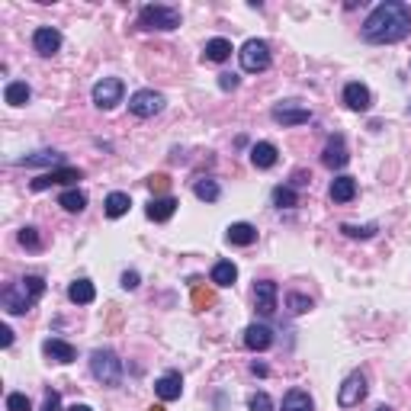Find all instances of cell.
Here are the masks:
<instances>
[{"mask_svg":"<svg viewBox=\"0 0 411 411\" xmlns=\"http://www.w3.org/2000/svg\"><path fill=\"white\" fill-rule=\"evenodd\" d=\"M148 411H164V408H148Z\"/></svg>","mask_w":411,"mask_h":411,"instance_id":"44","label":"cell"},{"mask_svg":"<svg viewBox=\"0 0 411 411\" xmlns=\"http://www.w3.org/2000/svg\"><path fill=\"white\" fill-rule=\"evenodd\" d=\"M129 110L135 112V116H141V119L158 116V112L164 110V97H161L158 90H135V94L129 97Z\"/></svg>","mask_w":411,"mask_h":411,"instance_id":"8","label":"cell"},{"mask_svg":"<svg viewBox=\"0 0 411 411\" xmlns=\"http://www.w3.org/2000/svg\"><path fill=\"white\" fill-rule=\"evenodd\" d=\"M238 58H241V68L248 74H261V71L270 68V46L263 39H248L241 52H238Z\"/></svg>","mask_w":411,"mask_h":411,"instance_id":"5","label":"cell"},{"mask_svg":"<svg viewBox=\"0 0 411 411\" xmlns=\"http://www.w3.org/2000/svg\"><path fill=\"white\" fill-rule=\"evenodd\" d=\"M32 48H36L39 55H55L58 48H61V32L52 26H39L36 32H32Z\"/></svg>","mask_w":411,"mask_h":411,"instance_id":"12","label":"cell"},{"mask_svg":"<svg viewBox=\"0 0 411 411\" xmlns=\"http://www.w3.org/2000/svg\"><path fill=\"white\" fill-rule=\"evenodd\" d=\"M251 411H273V399L267 392H254L251 395Z\"/></svg>","mask_w":411,"mask_h":411,"instance_id":"36","label":"cell"},{"mask_svg":"<svg viewBox=\"0 0 411 411\" xmlns=\"http://www.w3.org/2000/svg\"><path fill=\"white\" fill-rule=\"evenodd\" d=\"M193 193H197V199H203V203H215V199L222 197V190H219V183L209 177L197 180V187H193Z\"/></svg>","mask_w":411,"mask_h":411,"instance_id":"29","label":"cell"},{"mask_svg":"<svg viewBox=\"0 0 411 411\" xmlns=\"http://www.w3.org/2000/svg\"><path fill=\"white\" fill-rule=\"evenodd\" d=\"M0 334H3V337H0V344H3V347H10V344H13V331H10L7 325L0 328Z\"/></svg>","mask_w":411,"mask_h":411,"instance_id":"41","label":"cell"},{"mask_svg":"<svg viewBox=\"0 0 411 411\" xmlns=\"http://www.w3.org/2000/svg\"><path fill=\"white\" fill-rule=\"evenodd\" d=\"M145 212H148L151 222H168L170 215L177 212V199H174V197H154Z\"/></svg>","mask_w":411,"mask_h":411,"instance_id":"18","label":"cell"},{"mask_svg":"<svg viewBox=\"0 0 411 411\" xmlns=\"http://www.w3.org/2000/svg\"><path fill=\"white\" fill-rule=\"evenodd\" d=\"M232 244H238V248H248V244L257 241V228H254L251 222H234L228 225V234H225Z\"/></svg>","mask_w":411,"mask_h":411,"instance_id":"20","label":"cell"},{"mask_svg":"<svg viewBox=\"0 0 411 411\" xmlns=\"http://www.w3.org/2000/svg\"><path fill=\"white\" fill-rule=\"evenodd\" d=\"M209 277H212L215 286H232V283L238 280V267H234L232 261H219L212 267V273H209Z\"/></svg>","mask_w":411,"mask_h":411,"instance_id":"26","label":"cell"},{"mask_svg":"<svg viewBox=\"0 0 411 411\" xmlns=\"http://www.w3.org/2000/svg\"><path fill=\"white\" fill-rule=\"evenodd\" d=\"M68 299L77 302V305H90V302L97 299V290L90 280H74L71 286H68Z\"/></svg>","mask_w":411,"mask_h":411,"instance_id":"21","label":"cell"},{"mask_svg":"<svg viewBox=\"0 0 411 411\" xmlns=\"http://www.w3.org/2000/svg\"><path fill=\"white\" fill-rule=\"evenodd\" d=\"M366 399V376L363 373H350L344 379V385L337 389V405L341 408H354Z\"/></svg>","mask_w":411,"mask_h":411,"instance_id":"6","label":"cell"},{"mask_svg":"<svg viewBox=\"0 0 411 411\" xmlns=\"http://www.w3.org/2000/svg\"><path fill=\"white\" fill-rule=\"evenodd\" d=\"M122 94H126V87L119 77H103L94 84V103L100 110H112L116 103H122Z\"/></svg>","mask_w":411,"mask_h":411,"instance_id":"7","label":"cell"},{"mask_svg":"<svg viewBox=\"0 0 411 411\" xmlns=\"http://www.w3.org/2000/svg\"><path fill=\"white\" fill-rule=\"evenodd\" d=\"M411 32V7L402 0H385L366 17L363 39L373 46H392Z\"/></svg>","mask_w":411,"mask_h":411,"instance_id":"1","label":"cell"},{"mask_svg":"<svg viewBox=\"0 0 411 411\" xmlns=\"http://www.w3.org/2000/svg\"><path fill=\"white\" fill-rule=\"evenodd\" d=\"M344 103L350 106V110H357V112H363V110H370V103H373V97H370V90H366L363 84H347L344 87Z\"/></svg>","mask_w":411,"mask_h":411,"instance_id":"19","label":"cell"},{"mask_svg":"<svg viewBox=\"0 0 411 411\" xmlns=\"http://www.w3.org/2000/svg\"><path fill=\"white\" fill-rule=\"evenodd\" d=\"M277 296H280L277 283H270V280L257 283V286H254V305H257V312H261V315H273V312H277Z\"/></svg>","mask_w":411,"mask_h":411,"instance_id":"11","label":"cell"},{"mask_svg":"<svg viewBox=\"0 0 411 411\" xmlns=\"http://www.w3.org/2000/svg\"><path fill=\"white\" fill-rule=\"evenodd\" d=\"M42 350H46V357L58 360V363H71V360H77L74 344H68V341H61V337H48L46 344H42Z\"/></svg>","mask_w":411,"mask_h":411,"instance_id":"16","label":"cell"},{"mask_svg":"<svg viewBox=\"0 0 411 411\" xmlns=\"http://www.w3.org/2000/svg\"><path fill=\"white\" fill-rule=\"evenodd\" d=\"M19 244H23V248H29V251H39V248H42L36 228H23V232H19Z\"/></svg>","mask_w":411,"mask_h":411,"instance_id":"35","label":"cell"},{"mask_svg":"<svg viewBox=\"0 0 411 411\" xmlns=\"http://www.w3.org/2000/svg\"><path fill=\"white\" fill-rule=\"evenodd\" d=\"M139 26L141 29H177L180 26V10L164 7V3H148L139 10Z\"/></svg>","mask_w":411,"mask_h":411,"instance_id":"3","label":"cell"},{"mask_svg":"<svg viewBox=\"0 0 411 411\" xmlns=\"http://www.w3.org/2000/svg\"><path fill=\"white\" fill-rule=\"evenodd\" d=\"M90 373H94L103 385H119L122 383V360L112 354V350H94V357H90Z\"/></svg>","mask_w":411,"mask_h":411,"instance_id":"4","label":"cell"},{"mask_svg":"<svg viewBox=\"0 0 411 411\" xmlns=\"http://www.w3.org/2000/svg\"><path fill=\"white\" fill-rule=\"evenodd\" d=\"M273 344V331L267 325H248L244 328V347L248 350H267Z\"/></svg>","mask_w":411,"mask_h":411,"instance_id":"14","label":"cell"},{"mask_svg":"<svg viewBox=\"0 0 411 411\" xmlns=\"http://www.w3.org/2000/svg\"><path fill=\"white\" fill-rule=\"evenodd\" d=\"M7 411H32V402H29V395H23V392H10V395H7Z\"/></svg>","mask_w":411,"mask_h":411,"instance_id":"33","label":"cell"},{"mask_svg":"<svg viewBox=\"0 0 411 411\" xmlns=\"http://www.w3.org/2000/svg\"><path fill=\"white\" fill-rule=\"evenodd\" d=\"M129 206H132L129 193H110V197H106V215H110V219H119V215L129 212Z\"/></svg>","mask_w":411,"mask_h":411,"instance_id":"28","label":"cell"},{"mask_svg":"<svg viewBox=\"0 0 411 411\" xmlns=\"http://www.w3.org/2000/svg\"><path fill=\"white\" fill-rule=\"evenodd\" d=\"M341 232H344L347 238H373L376 225H341Z\"/></svg>","mask_w":411,"mask_h":411,"instance_id":"32","label":"cell"},{"mask_svg":"<svg viewBox=\"0 0 411 411\" xmlns=\"http://www.w3.org/2000/svg\"><path fill=\"white\" fill-rule=\"evenodd\" d=\"M154 392H158L161 402H174V399H180V392H183V379H180V373H164L154 383Z\"/></svg>","mask_w":411,"mask_h":411,"instance_id":"15","label":"cell"},{"mask_svg":"<svg viewBox=\"0 0 411 411\" xmlns=\"http://www.w3.org/2000/svg\"><path fill=\"white\" fill-rule=\"evenodd\" d=\"M350 161V154H347V145H344V135H331L325 145V151H321V164L331 170H341Z\"/></svg>","mask_w":411,"mask_h":411,"instance_id":"10","label":"cell"},{"mask_svg":"<svg viewBox=\"0 0 411 411\" xmlns=\"http://www.w3.org/2000/svg\"><path fill=\"white\" fill-rule=\"evenodd\" d=\"M354 197H357V180L354 177L331 180V199H334V203H350Z\"/></svg>","mask_w":411,"mask_h":411,"instance_id":"23","label":"cell"},{"mask_svg":"<svg viewBox=\"0 0 411 411\" xmlns=\"http://www.w3.org/2000/svg\"><path fill=\"white\" fill-rule=\"evenodd\" d=\"M81 177H84L81 168H55V170H48V174L32 180V190L42 193V190H48V187H65V183H74V180H81Z\"/></svg>","mask_w":411,"mask_h":411,"instance_id":"9","label":"cell"},{"mask_svg":"<svg viewBox=\"0 0 411 411\" xmlns=\"http://www.w3.org/2000/svg\"><path fill=\"white\" fill-rule=\"evenodd\" d=\"M277 158H280V151H277L273 141H257V145L251 148V164H254V168H261V170L273 168Z\"/></svg>","mask_w":411,"mask_h":411,"instance_id":"17","label":"cell"},{"mask_svg":"<svg viewBox=\"0 0 411 411\" xmlns=\"http://www.w3.org/2000/svg\"><path fill=\"white\" fill-rule=\"evenodd\" d=\"M203 55H206V61H225V58L232 55V42L228 39H209L206 42V48H203Z\"/></svg>","mask_w":411,"mask_h":411,"instance_id":"25","label":"cell"},{"mask_svg":"<svg viewBox=\"0 0 411 411\" xmlns=\"http://www.w3.org/2000/svg\"><path fill=\"white\" fill-rule=\"evenodd\" d=\"M168 183H170V180L164 177V174H158V177H151V180H148V187H151V190H168Z\"/></svg>","mask_w":411,"mask_h":411,"instance_id":"40","label":"cell"},{"mask_svg":"<svg viewBox=\"0 0 411 411\" xmlns=\"http://www.w3.org/2000/svg\"><path fill=\"white\" fill-rule=\"evenodd\" d=\"M219 87H222V90H234V87H238V77L234 74H219Z\"/></svg>","mask_w":411,"mask_h":411,"instance_id":"39","label":"cell"},{"mask_svg":"<svg viewBox=\"0 0 411 411\" xmlns=\"http://www.w3.org/2000/svg\"><path fill=\"white\" fill-rule=\"evenodd\" d=\"M312 395L305 389H290V392L283 395V411H312Z\"/></svg>","mask_w":411,"mask_h":411,"instance_id":"22","label":"cell"},{"mask_svg":"<svg viewBox=\"0 0 411 411\" xmlns=\"http://www.w3.org/2000/svg\"><path fill=\"white\" fill-rule=\"evenodd\" d=\"M61 161H65V154H58V151H39V154L23 158L19 164L23 168H42V164H61Z\"/></svg>","mask_w":411,"mask_h":411,"instance_id":"30","label":"cell"},{"mask_svg":"<svg viewBox=\"0 0 411 411\" xmlns=\"http://www.w3.org/2000/svg\"><path fill=\"white\" fill-rule=\"evenodd\" d=\"M42 411H61V395H58L55 389L46 395V405H42Z\"/></svg>","mask_w":411,"mask_h":411,"instance_id":"37","label":"cell"},{"mask_svg":"<svg viewBox=\"0 0 411 411\" xmlns=\"http://www.w3.org/2000/svg\"><path fill=\"white\" fill-rule=\"evenodd\" d=\"M273 206H280V209H292V206H299L296 190H292V187H277V190H273Z\"/></svg>","mask_w":411,"mask_h":411,"instance_id":"31","label":"cell"},{"mask_svg":"<svg viewBox=\"0 0 411 411\" xmlns=\"http://www.w3.org/2000/svg\"><path fill=\"white\" fill-rule=\"evenodd\" d=\"M273 122H280V126H302V122L312 119V112L305 106H292V103H283V106H273Z\"/></svg>","mask_w":411,"mask_h":411,"instance_id":"13","label":"cell"},{"mask_svg":"<svg viewBox=\"0 0 411 411\" xmlns=\"http://www.w3.org/2000/svg\"><path fill=\"white\" fill-rule=\"evenodd\" d=\"M286 302H290V308L296 312V315H302V312H308V308H312V299H308V296H302V292H290V296H286Z\"/></svg>","mask_w":411,"mask_h":411,"instance_id":"34","label":"cell"},{"mask_svg":"<svg viewBox=\"0 0 411 411\" xmlns=\"http://www.w3.org/2000/svg\"><path fill=\"white\" fill-rule=\"evenodd\" d=\"M42 292H46V280L42 277H26L19 283H10L7 290L0 292V302H3L10 315H26L29 308L42 299Z\"/></svg>","mask_w":411,"mask_h":411,"instance_id":"2","label":"cell"},{"mask_svg":"<svg viewBox=\"0 0 411 411\" xmlns=\"http://www.w3.org/2000/svg\"><path fill=\"white\" fill-rule=\"evenodd\" d=\"M58 206H65L68 212H84V206H87V193L84 190H65L61 197H58Z\"/></svg>","mask_w":411,"mask_h":411,"instance_id":"27","label":"cell"},{"mask_svg":"<svg viewBox=\"0 0 411 411\" xmlns=\"http://www.w3.org/2000/svg\"><path fill=\"white\" fill-rule=\"evenodd\" d=\"M122 286H126V290H135V286H139V273L126 270V273H122Z\"/></svg>","mask_w":411,"mask_h":411,"instance_id":"38","label":"cell"},{"mask_svg":"<svg viewBox=\"0 0 411 411\" xmlns=\"http://www.w3.org/2000/svg\"><path fill=\"white\" fill-rule=\"evenodd\" d=\"M29 97H32V90H29L26 81H10L7 90H3V100H7L10 106H26Z\"/></svg>","mask_w":411,"mask_h":411,"instance_id":"24","label":"cell"},{"mask_svg":"<svg viewBox=\"0 0 411 411\" xmlns=\"http://www.w3.org/2000/svg\"><path fill=\"white\" fill-rule=\"evenodd\" d=\"M68 411H94V408H90V405H71Z\"/></svg>","mask_w":411,"mask_h":411,"instance_id":"42","label":"cell"},{"mask_svg":"<svg viewBox=\"0 0 411 411\" xmlns=\"http://www.w3.org/2000/svg\"><path fill=\"white\" fill-rule=\"evenodd\" d=\"M376 411H392V408H385V405H383V408H376Z\"/></svg>","mask_w":411,"mask_h":411,"instance_id":"43","label":"cell"}]
</instances>
